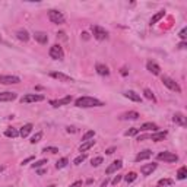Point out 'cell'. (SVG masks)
<instances>
[{"label":"cell","instance_id":"52a82bcc","mask_svg":"<svg viewBox=\"0 0 187 187\" xmlns=\"http://www.w3.org/2000/svg\"><path fill=\"white\" fill-rule=\"evenodd\" d=\"M156 158L159 161H164V162H177L178 161V156L172 152H159L156 155Z\"/></svg>","mask_w":187,"mask_h":187},{"label":"cell","instance_id":"8fae6325","mask_svg":"<svg viewBox=\"0 0 187 187\" xmlns=\"http://www.w3.org/2000/svg\"><path fill=\"white\" fill-rule=\"evenodd\" d=\"M123 167V161L121 159H117V161H114V162H111L110 165H108V168L105 170V174H113V172H117L120 168Z\"/></svg>","mask_w":187,"mask_h":187},{"label":"cell","instance_id":"83f0119b","mask_svg":"<svg viewBox=\"0 0 187 187\" xmlns=\"http://www.w3.org/2000/svg\"><path fill=\"white\" fill-rule=\"evenodd\" d=\"M136 178H137V174H136L135 171H132V172H129V174H126V175H124V180H126V183H127V184L133 183Z\"/></svg>","mask_w":187,"mask_h":187},{"label":"cell","instance_id":"1f68e13d","mask_svg":"<svg viewBox=\"0 0 187 187\" xmlns=\"http://www.w3.org/2000/svg\"><path fill=\"white\" fill-rule=\"evenodd\" d=\"M143 95H145V98H148V100H151V101H154V103L156 101V98H155V95L152 93V91H151V89H148V88L143 91Z\"/></svg>","mask_w":187,"mask_h":187},{"label":"cell","instance_id":"3957f363","mask_svg":"<svg viewBox=\"0 0 187 187\" xmlns=\"http://www.w3.org/2000/svg\"><path fill=\"white\" fill-rule=\"evenodd\" d=\"M91 31H92L93 37H95L98 41H104V40L108 38V32H107L104 28L98 27V25H92V27H91Z\"/></svg>","mask_w":187,"mask_h":187},{"label":"cell","instance_id":"816d5d0a","mask_svg":"<svg viewBox=\"0 0 187 187\" xmlns=\"http://www.w3.org/2000/svg\"><path fill=\"white\" fill-rule=\"evenodd\" d=\"M0 171H3V167H0Z\"/></svg>","mask_w":187,"mask_h":187},{"label":"cell","instance_id":"ee69618b","mask_svg":"<svg viewBox=\"0 0 187 187\" xmlns=\"http://www.w3.org/2000/svg\"><path fill=\"white\" fill-rule=\"evenodd\" d=\"M114 151H116V148H108V149L105 151V154H107V155H111V154H114Z\"/></svg>","mask_w":187,"mask_h":187},{"label":"cell","instance_id":"d6986e66","mask_svg":"<svg viewBox=\"0 0 187 187\" xmlns=\"http://www.w3.org/2000/svg\"><path fill=\"white\" fill-rule=\"evenodd\" d=\"M124 97L129 98L130 101H135V103H140V95L136 93L135 91H126L124 92Z\"/></svg>","mask_w":187,"mask_h":187},{"label":"cell","instance_id":"4316f807","mask_svg":"<svg viewBox=\"0 0 187 187\" xmlns=\"http://www.w3.org/2000/svg\"><path fill=\"white\" fill-rule=\"evenodd\" d=\"M5 136H8V137H18L19 132L16 129H13V127H9V129L5 130Z\"/></svg>","mask_w":187,"mask_h":187},{"label":"cell","instance_id":"e0dca14e","mask_svg":"<svg viewBox=\"0 0 187 187\" xmlns=\"http://www.w3.org/2000/svg\"><path fill=\"white\" fill-rule=\"evenodd\" d=\"M172 121H174L175 124H178V126H183V127L187 124L186 117H184V114H181V113H175V114L172 116Z\"/></svg>","mask_w":187,"mask_h":187},{"label":"cell","instance_id":"74e56055","mask_svg":"<svg viewBox=\"0 0 187 187\" xmlns=\"http://www.w3.org/2000/svg\"><path fill=\"white\" fill-rule=\"evenodd\" d=\"M43 152H50V154H57V152H59V149H57V148H54V146H45V148L43 149Z\"/></svg>","mask_w":187,"mask_h":187},{"label":"cell","instance_id":"cb8c5ba5","mask_svg":"<svg viewBox=\"0 0 187 187\" xmlns=\"http://www.w3.org/2000/svg\"><path fill=\"white\" fill-rule=\"evenodd\" d=\"M120 119H123V120H137V119H139V113H136V111H129V113H124Z\"/></svg>","mask_w":187,"mask_h":187},{"label":"cell","instance_id":"b9f144b4","mask_svg":"<svg viewBox=\"0 0 187 187\" xmlns=\"http://www.w3.org/2000/svg\"><path fill=\"white\" fill-rule=\"evenodd\" d=\"M31 161H34V156H28V158H25V159L22 161V165H25V164H28V162H31Z\"/></svg>","mask_w":187,"mask_h":187},{"label":"cell","instance_id":"30bf717a","mask_svg":"<svg viewBox=\"0 0 187 187\" xmlns=\"http://www.w3.org/2000/svg\"><path fill=\"white\" fill-rule=\"evenodd\" d=\"M50 76L51 77H54V79H57V80H60V82H73V77H70V76H67V75H64V73H61V72H51L50 73Z\"/></svg>","mask_w":187,"mask_h":187},{"label":"cell","instance_id":"681fc988","mask_svg":"<svg viewBox=\"0 0 187 187\" xmlns=\"http://www.w3.org/2000/svg\"><path fill=\"white\" fill-rule=\"evenodd\" d=\"M121 75L126 76V75H127V69H121Z\"/></svg>","mask_w":187,"mask_h":187},{"label":"cell","instance_id":"f546056e","mask_svg":"<svg viewBox=\"0 0 187 187\" xmlns=\"http://www.w3.org/2000/svg\"><path fill=\"white\" fill-rule=\"evenodd\" d=\"M187 177V168L186 167H181L180 170H178V172H177V178L178 180H184Z\"/></svg>","mask_w":187,"mask_h":187},{"label":"cell","instance_id":"d6a6232c","mask_svg":"<svg viewBox=\"0 0 187 187\" xmlns=\"http://www.w3.org/2000/svg\"><path fill=\"white\" fill-rule=\"evenodd\" d=\"M171 184H172V180H170V178H161L158 181L159 187H167V186H171Z\"/></svg>","mask_w":187,"mask_h":187},{"label":"cell","instance_id":"ab89813d","mask_svg":"<svg viewBox=\"0 0 187 187\" xmlns=\"http://www.w3.org/2000/svg\"><path fill=\"white\" fill-rule=\"evenodd\" d=\"M186 34H187V28H183V29L180 31V34H178V35H180V38H181L183 41H186V38H187V35H186Z\"/></svg>","mask_w":187,"mask_h":187},{"label":"cell","instance_id":"d590c367","mask_svg":"<svg viewBox=\"0 0 187 187\" xmlns=\"http://www.w3.org/2000/svg\"><path fill=\"white\" fill-rule=\"evenodd\" d=\"M139 132H140L139 129H136V127H132V129H129V130H127L124 135H126V136H136Z\"/></svg>","mask_w":187,"mask_h":187},{"label":"cell","instance_id":"2e32d148","mask_svg":"<svg viewBox=\"0 0 187 187\" xmlns=\"http://www.w3.org/2000/svg\"><path fill=\"white\" fill-rule=\"evenodd\" d=\"M146 69H148L151 73H154V75H159V73H161V67H159L155 61H152V60H149V61L146 63Z\"/></svg>","mask_w":187,"mask_h":187},{"label":"cell","instance_id":"6da1fadb","mask_svg":"<svg viewBox=\"0 0 187 187\" xmlns=\"http://www.w3.org/2000/svg\"><path fill=\"white\" fill-rule=\"evenodd\" d=\"M75 105L77 108H92V107H103L104 103L93 97H80L75 101Z\"/></svg>","mask_w":187,"mask_h":187},{"label":"cell","instance_id":"9a60e30c","mask_svg":"<svg viewBox=\"0 0 187 187\" xmlns=\"http://www.w3.org/2000/svg\"><path fill=\"white\" fill-rule=\"evenodd\" d=\"M151 156H152V151H149V149H145V151H142V152H139V154L136 155L135 161H136V162H140V161L149 159Z\"/></svg>","mask_w":187,"mask_h":187},{"label":"cell","instance_id":"f6af8a7d","mask_svg":"<svg viewBox=\"0 0 187 187\" xmlns=\"http://www.w3.org/2000/svg\"><path fill=\"white\" fill-rule=\"evenodd\" d=\"M186 45H187V44H186V41H181V43L178 44V48H186Z\"/></svg>","mask_w":187,"mask_h":187},{"label":"cell","instance_id":"f907efd6","mask_svg":"<svg viewBox=\"0 0 187 187\" xmlns=\"http://www.w3.org/2000/svg\"><path fill=\"white\" fill-rule=\"evenodd\" d=\"M107 184H108V180H107V178H105V181H103V184H101V187H105V186H107Z\"/></svg>","mask_w":187,"mask_h":187},{"label":"cell","instance_id":"7402d4cb","mask_svg":"<svg viewBox=\"0 0 187 187\" xmlns=\"http://www.w3.org/2000/svg\"><path fill=\"white\" fill-rule=\"evenodd\" d=\"M93 145H95V140L91 139V140H86V142H82V145L79 146V151L80 152H86L88 149H91Z\"/></svg>","mask_w":187,"mask_h":187},{"label":"cell","instance_id":"ba28073f","mask_svg":"<svg viewBox=\"0 0 187 187\" xmlns=\"http://www.w3.org/2000/svg\"><path fill=\"white\" fill-rule=\"evenodd\" d=\"M21 79L18 76H12V75H0V83L2 85H13V83H19Z\"/></svg>","mask_w":187,"mask_h":187},{"label":"cell","instance_id":"7c38bea8","mask_svg":"<svg viewBox=\"0 0 187 187\" xmlns=\"http://www.w3.org/2000/svg\"><path fill=\"white\" fill-rule=\"evenodd\" d=\"M155 170H156V164H155V162H152V164H145V165L140 167V172H142L143 175H151Z\"/></svg>","mask_w":187,"mask_h":187},{"label":"cell","instance_id":"f1b7e54d","mask_svg":"<svg viewBox=\"0 0 187 187\" xmlns=\"http://www.w3.org/2000/svg\"><path fill=\"white\" fill-rule=\"evenodd\" d=\"M67 164H69V159H67V158H61V159H59V161L56 162V168H57V170L64 168Z\"/></svg>","mask_w":187,"mask_h":187},{"label":"cell","instance_id":"5bb4252c","mask_svg":"<svg viewBox=\"0 0 187 187\" xmlns=\"http://www.w3.org/2000/svg\"><path fill=\"white\" fill-rule=\"evenodd\" d=\"M13 100H16V93L15 92H0V103L13 101Z\"/></svg>","mask_w":187,"mask_h":187},{"label":"cell","instance_id":"f35d334b","mask_svg":"<svg viewBox=\"0 0 187 187\" xmlns=\"http://www.w3.org/2000/svg\"><path fill=\"white\" fill-rule=\"evenodd\" d=\"M44 164H47V159H40V161H37V162L32 164V168H40V167H43Z\"/></svg>","mask_w":187,"mask_h":187},{"label":"cell","instance_id":"5b68a950","mask_svg":"<svg viewBox=\"0 0 187 187\" xmlns=\"http://www.w3.org/2000/svg\"><path fill=\"white\" fill-rule=\"evenodd\" d=\"M161 80H162V83H164L168 89H171V91H174V92H177V93H181V88H180V85H178L174 79H171V77H168V76H162Z\"/></svg>","mask_w":187,"mask_h":187},{"label":"cell","instance_id":"f5cc1de1","mask_svg":"<svg viewBox=\"0 0 187 187\" xmlns=\"http://www.w3.org/2000/svg\"><path fill=\"white\" fill-rule=\"evenodd\" d=\"M47 187H54V186H47Z\"/></svg>","mask_w":187,"mask_h":187},{"label":"cell","instance_id":"ffe728a7","mask_svg":"<svg viewBox=\"0 0 187 187\" xmlns=\"http://www.w3.org/2000/svg\"><path fill=\"white\" fill-rule=\"evenodd\" d=\"M158 124H155V123H151V121H148V123H143L142 126H140V129L139 130H143V132H148V130H152V132H158Z\"/></svg>","mask_w":187,"mask_h":187},{"label":"cell","instance_id":"9c48e42d","mask_svg":"<svg viewBox=\"0 0 187 187\" xmlns=\"http://www.w3.org/2000/svg\"><path fill=\"white\" fill-rule=\"evenodd\" d=\"M73 101V98H72V95H67V97H63V98H59V100H51L50 101V105H53V107H61V105H67V104H70Z\"/></svg>","mask_w":187,"mask_h":187},{"label":"cell","instance_id":"d4e9b609","mask_svg":"<svg viewBox=\"0 0 187 187\" xmlns=\"http://www.w3.org/2000/svg\"><path fill=\"white\" fill-rule=\"evenodd\" d=\"M164 15H165V12H164V10H159L158 13H155V15H154V16L151 18L149 24H151V25H155V24H156L158 21H161V19L164 18Z\"/></svg>","mask_w":187,"mask_h":187},{"label":"cell","instance_id":"484cf974","mask_svg":"<svg viewBox=\"0 0 187 187\" xmlns=\"http://www.w3.org/2000/svg\"><path fill=\"white\" fill-rule=\"evenodd\" d=\"M16 37H18L21 41H24V43H27V41L29 40V34H28L25 29H19V31L16 32Z\"/></svg>","mask_w":187,"mask_h":187},{"label":"cell","instance_id":"44dd1931","mask_svg":"<svg viewBox=\"0 0 187 187\" xmlns=\"http://www.w3.org/2000/svg\"><path fill=\"white\" fill-rule=\"evenodd\" d=\"M167 132H155V133H152L149 137H151V140H154V142H161V140H164L165 137H167Z\"/></svg>","mask_w":187,"mask_h":187},{"label":"cell","instance_id":"8992f818","mask_svg":"<svg viewBox=\"0 0 187 187\" xmlns=\"http://www.w3.org/2000/svg\"><path fill=\"white\" fill-rule=\"evenodd\" d=\"M38 101H44V95L41 93H27L21 98V103L28 104V103H38Z\"/></svg>","mask_w":187,"mask_h":187},{"label":"cell","instance_id":"4dcf8cb0","mask_svg":"<svg viewBox=\"0 0 187 187\" xmlns=\"http://www.w3.org/2000/svg\"><path fill=\"white\" fill-rule=\"evenodd\" d=\"M93 136H95V132H93V130H88V132L82 136V142L91 140V139H93Z\"/></svg>","mask_w":187,"mask_h":187},{"label":"cell","instance_id":"e575fe53","mask_svg":"<svg viewBox=\"0 0 187 187\" xmlns=\"http://www.w3.org/2000/svg\"><path fill=\"white\" fill-rule=\"evenodd\" d=\"M41 137H43V132H37V133L31 137V143H38V142L41 140Z\"/></svg>","mask_w":187,"mask_h":187},{"label":"cell","instance_id":"7bdbcfd3","mask_svg":"<svg viewBox=\"0 0 187 187\" xmlns=\"http://www.w3.org/2000/svg\"><path fill=\"white\" fill-rule=\"evenodd\" d=\"M70 187H82V181L77 180V181H75L73 184H70Z\"/></svg>","mask_w":187,"mask_h":187},{"label":"cell","instance_id":"bcb514c9","mask_svg":"<svg viewBox=\"0 0 187 187\" xmlns=\"http://www.w3.org/2000/svg\"><path fill=\"white\" fill-rule=\"evenodd\" d=\"M45 172H47V170H38V175H43Z\"/></svg>","mask_w":187,"mask_h":187},{"label":"cell","instance_id":"7a4b0ae2","mask_svg":"<svg viewBox=\"0 0 187 187\" xmlns=\"http://www.w3.org/2000/svg\"><path fill=\"white\" fill-rule=\"evenodd\" d=\"M48 54H50V57H51L53 60H63V59H64V51H63V48L60 47V44L51 45Z\"/></svg>","mask_w":187,"mask_h":187},{"label":"cell","instance_id":"277c9868","mask_svg":"<svg viewBox=\"0 0 187 187\" xmlns=\"http://www.w3.org/2000/svg\"><path fill=\"white\" fill-rule=\"evenodd\" d=\"M48 19L53 22V24H56V25H61V24H64V16H63V13L61 12H59V10H54V9H51V10H48Z\"/></svg>","mask_w":187,"mask_h":187},{"label":"cell","instance_id":"4fadbf2b","mask_svg":"<svg viewBox=\"0 0 187 187\" xmlns=\"http://www.w3.org/2000/svg\"><path fill=\"white\" fill-rule=\"evenodd\" d=\"M34 38H35V41H38L40 44H47V43H48V35H47L45 32H43V31H35V32H34Z\"/></svg>","mask_w":187,"mask_h":187},{"label":"cell","instance_id":"ac0fdd59","mask_svg":"<svg viewBox=\"0 0 187 187\" xmlns=\"http://www.w3.org/2000/svg\"><path fill=\"white\" fill-rule=\"evenodd\" d=\"M95 70H97L98 75H101V76H108V75H110L108 67H107L105 64H103V63H97V64H95Z\"/></svg>","mask_w":187,"mask_h":187},{"label":"cell","instance_id":"60d3db41","mask_svg":"<svg viewBox=\"0 0 187 187\" xmlns=\"http://www.w3.org/2000/svg\"><path fill=\"white\" fill-rule=\"evenodd\" d=\"M121 178H123V175H116V177L113 178V181H111V183H113L114 186H117V184L121 181Z\"/></svg>","mask_w":187,"mask_h":187},{"label":"cell","instance_id":"8d00e7d4","mask_svg":"<svg viewBox=\"0 0 187 187\" xmlns=\"http://www.w3.org/2000/svg\"><path fill=\"white\" fill-rule=\"evenodd\" d=\"M85 159H86V154H82V155H79L77 158H75L73 164H75V165H79V164H80V162H83Z\"/></svg>","mask_w":187,"mask_h":187},{"label":"cell","instance_id":"7dc6e473","mask_svg":"<svg viewBox=\"0 0 187 187\" xmlns=\"http://www.w3.org/2000/svg\"><path fill=\"white\" fill-rule=\"evenodd\" d=\"M82 37H83L85 40H88V38H89V35H88V32H82Z\"/></svg>","mask_w":187,"mask_h":187},{"label":"cell","instance_id":"836d02e7","mask_svg":"<svg viewBox=\"0 0 187 187\" xmlns=\"http://www.w3.org/2000/svg\"><path fill=\"white\" fill-rule=\"evenodd\" d=\"M103 156H97V158H92V161H91V165L92 167H98V165H101L103 164Z\"/></svg>","mask_w":187,"mask_h":187},{"label":"cell","instance_id":"c3c4849f","mask_svg":"<svg viewBox=\"0 0 187 187\" xmlns=\"http://www.w3.org/2000/svg\"><path fill=\"white\" fill-rule=\"evenodd\" d=\"M67 132H69V133H70V132H72V133H75V132H76V129H73V127H67Z\"/></svg>","mask_w":187,"mask_h":187},{"label":"cell","instance_id":"603a6c76","mask_svg":"<svg viewBox=\"0 0 187 187\" xmlns=\"http://www.w3.org/2000/svg\"><path fill=\"white\" fill-rule=\"evenodd\" d=\"M31 130H32V124H31V123H28V124H25V126H22V127H21V130H19V136L27 137V136L31 133Z\"/></svg>","mask_w":187,"mask_h":187}]
</instances>
